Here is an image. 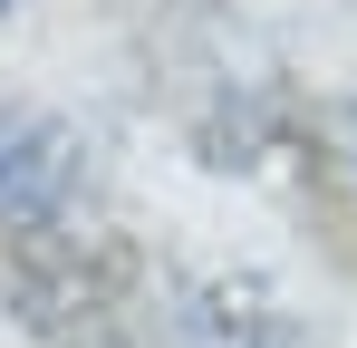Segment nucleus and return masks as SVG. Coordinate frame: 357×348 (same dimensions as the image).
I'll return each instance as SVG.
<instances>
[{"label": "nucleus", "mask_w": 357, "mask_h": 348, "mask_svg": "<svg viewBox=\"0 0 357 348\" xmlns=\"http://www.w3.org/2000/svg\"><path fill=\"white\" fill-rule=\"evenodd\" d=\"M87 174V136L49 107H0V213L10 223H49Z\"/></svg>", "instance_id": "nucleus-1"}, {"label": "nucleus", "mask_w": 357, "mask_h": 348, "mask_svg": "<svg viewBox=\"0 0 357 348\" xmlns=\"http://www.w3.org/2000/svg\"><path fill=\"white\" fill-rule=\"evenodd\" d=\"M0 20H10V0H0Z\"/></svg>", "instance_id": "nucleus-2"}]
</instances>
